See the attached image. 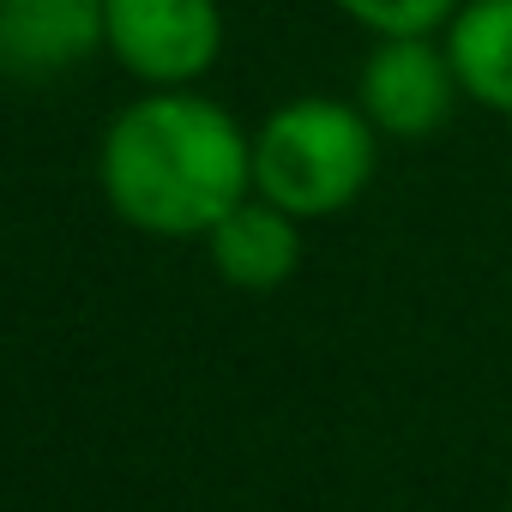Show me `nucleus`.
Returning a JSON list of instances; mask_svg holds the SVG:
<instances>
[{
  "label": "nucleus",
  "instance_id": "9",
  "mask_svg": "<svg viewBox=\"0 0 512 512\" xmlns=\"http://www.w3.org/2000/svg\"><path fill=\"white\" fill-rule=\"evenodd\" d=\"M506 506H512V470H506Z\"/></svg>",
  "mask_w": 512,
  "mask_h": 512
},
{
  "label": "nucleus",
  "instance_id": "3",
  "mask_svg": "<svg viewBox=\"0 0 512 512\" xmlns=\"http://www.w3.org/2000/svg\"><path fill=\"white\" fill-rule=\"evenodd\" d=\"M103 49L133 79L175 91L217 67L223 13L217 0H103Z\"/></svg>",
  "mask_w": 512,
  "mask_h": 512
},
{
  "label": "nucleus",
  "instance_id": "4",
  "mask_svg": "<svg viewBox=\"0 0 512 512\" xmlns=\"http://www.w3.org/2000/svg\"><path fill=\"white\" fill-rule=\"evenodd\" d=\"M464 97L446 43L434 37H374V55L362 61L356 103L386 139H428L452 121V103Z\"/></svg>",
  "mask_w": 512,
  "mask_h": 512
},
{
  "label": "nucleus",
  "instance_id": "8",
  "mask_svg": "<svg viewBox=\"0 0 512 512\" xmlns=\"http://www.w3.org/2000/svg\"><path fill=\"white\" fill-rule=\"evenodd\" d=\"M332 7L374 37H434L464 0H332Z\"/></svg>",
  "mask_w": 512,
  "mask_h": 512
},
{
  "label": "nucleus",
  "instance_id": "7",
  "mask_svg": "<svg viewBox=\"0 0 512 512\" xmlns=\"http://www.w3.org/2000/svg\"><path fill=\"white\" fill-rule=\"evenodd\" d=\"M440 43L464 97L512 121V0H464Z\"/></svg>",
  "mask_w": 512,
  "mask_h": 512
},
{
  "label": "nucleus",
  "instance_id": "2",
  "mask_svg": "<svg viewBox=\"0 0 512 512\" xmlns=\"http://www.w3.org/2000/svg\"><path fill=\"white\" fill-rule=\"evenodd\" d=\"M374 157L380 127L362 115V103L296 97L253 133V193L290 217H332L374 181Z\"/></svg>",
  "mask_w": 512,
  "mask_h": 512
},
{
  "label": "nucleus",
  "instance_id": "5",
  "mask_svg": "<svg viewBox=\"0 0 512 512\" xmlns=\"http://www.w3.org/2000/svg\"><path fill=\"white\" fill-rule=\"evenodd\" d=\"M103 43V0H0V73L55 79Z\"/></svg>",
  "mask_w": 512,
  "mask_h": 512
},
{
  "label": "nucleus",
  "instance_id": "6",
  "mask_svg": "<svg viewBox=\"0 0 512 512\" xmlns=\"http://www.w3.org/2000/svg\"><path fill=\"white\" fill-rule=\"evenodd\" d=\"M302 217H290L272 199H241L205 241H211V266L223 272V284L235 290H278L290 284V272L302 266Z\"/></svg>",
  "mask_w": 512,
  "mask_h": 512
},
{
  "label": "nucleus",
  "instance_id": "1",
  "mask_svg": "<svg viewBox=\"0 0 512 512\" xmlns=\"http://www.w3.org/2000/svg\"><path fill=\"white\" fill-rule=\"evenodd\" d=\"M103 193L145 235H211L253 193V139L187 85L151 91L103 133Z\"/></svg>",
  "mask_w": 512,
  "mask_h": 512
}]
</instances>
